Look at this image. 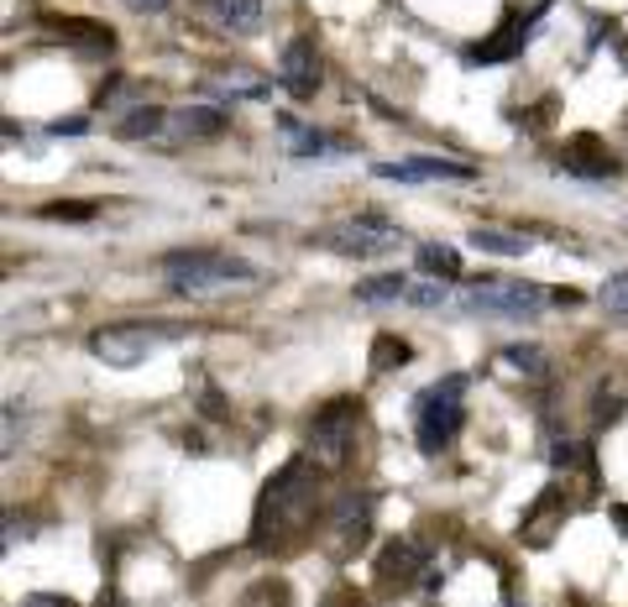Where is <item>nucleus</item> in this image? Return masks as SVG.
I'll use <instances>...</instances> for the list:
<instances>
[{
	"mask_svg": "<svg viewBox=\"0 0 628 607\" xmlns=\"http://www.w3.org/2000/svg\"><path fill=\"white\" fill-rule=\"evenodd\" d=\"M315 514V461L294 455L278 477H268L262 498H257V514H252V540L272 545L283 540L289 529H304Z\"/></svg>",
	"mask_w": 628,
	"mask_h": 607,
	"instance_id": "1",
	"label": "nucleus"
},
{
	"mask_svg": "<svg viewBox=\"0 0 628 607\" xmlns=\"http://www.w3.org/2000/svg\"><path fill=\"white\" fill-rule=\"evenodd\" d=\"M466 377L461 372H450L446 383H435V388H424L414 398V435H419V451L424 455H440L456 440V429L466 425Z\"/></svg>",
	"mask_w": 628,
	"mask_h": 607,
	"instance_id": "2",
	"label": "nucleus"
},
{
	"mask_svg": "<svg viewBox=\"0 0 628 607\" xmlns=\"http://www.w3.org/2000/svg\"><path fill=\"white\" fill-rule=\"evenodd\" d=\"M163 277L179 294H220L236 283H257V268L241 257H226V251H174V257H163Z\"/></svg>",
	"mask_w": 628,
	"mask_h": 607,
	"instance_id": "3",
	"label": "nucleus"
},
{
	"mask_svg": "<svg viewBox=\"0 0 628 607\" xmlns=\"http://www.w3.org/2000/svg\"><path fill=\"white\" fill-rule=\"evenodd\" d=\"M315 246H325L335 257H388L403 246V231L377 215H357V220H335L325 231H315Z\"/></svg>",
	"mask_w": 628,
	"mask_h": 607,
	"instance_id": "4",
	"label": "nucleus"
},
{
	"mask_svg": "<svg viewBox=\"0 0 628 607\" xmlns=\"http://www.w3.org/2000/svg\"><path fill=\"white\" fill-rule=\"evenodd\" d=\"M179 335V325H100V331L90 335V351L100 357L105 366H142L163 346V340H174Z\"/></svg>",
	"mask_w": 628,
	"mask_h": 607,
	"instance_id": "5",
	"label": "nucleus"
},
{
	"mask_svg": "<svg viewBox=\"0 0 628 607\" xmlns=\"http://www.w3.org/2000/svg\"><path fill=\"white\" fill-rule=\"evenodd\" d=\"M357 403L351 398H335V403H325L320 414H315V425H309V461H320L325 472H335V466H346V455H351V445H357Z\"/></svg>",
	"mask_w": 628,
	"mask_h": 607,
	"instance_id": "6",
	"label": "nucleus"
},
{
	"mask_svg": "<svg viewBox=\"0 0 628 607\" xmlns=\"http://www.w3.org/2000/svg\"><path fill=\"white\" fill-rule=\"evenodd\" d=\"M461 304L472 314H503V320H535L544 309V294L535 283H513V277H487V283H472Z\"/></svg>",
	"mask_w": 628,
	"mask_h": 607,
	"instance_id": "7",
	"label": "nucleus"
},
{
	"mask_svg": "<svg viewBox=\"0 0 628 607\" xmlns=\"http://www.w3.org/2000/svg\"><path fill=\"white\" fill-rule=\"evenodd\" d=\"M377 179H393V183H466L477 179L472 163H456V157H403V163H377L372 168Z\"/></svg>",
	"mask_w": 628,
	"mask_h": 607,
	"instance_id": "8",
	"label": "nucleus"
},
{
	"mask_svg": "<svg viewBox=\"0 0 628 607\" xmlns=\"http://www.w3.org/2000/svg\"><path fill=\"white\" fill-rule=\"evenodd\" d=\"M278 85L294 94V100H309V94L320 90V53H315V37H294V42L283 48Z\"/></svg>",
	"mask_w": 628,
	"mask_h": 607,
	"instance_id": "9",
	"label": "nucleus"
},
{
	"mask_svg": "<svg viewBox=\"0 0 628 607\" xmlns=\"http://www.w3.org/2000/svg\"><path fill=\"white\" fill-rule=\"evenodd\" d=\"M424 560H430L424 545H414V540H393V545L377 555V577L393 581V586H398V581H424Z\"/></svg>",
	"mask_w": 628,
	"mask_h": 607,
	"instance_id": "10",
	"label": "nucleus"
},
{
	"mask_svg": "<svg viewBox=\"0 0 628 607\" xmlns=\"http://www.w3.org/2000/svg\"><path fill=\"white\" fill-rule=\"evenodd\" d=\"M566 173H581V179H613L618 168H613V157L602 147L598 137H576L566 147Z\"/></svg>",
	"mask_w": 628,
	"mask_h": 607,
	"instance_id": "11",
	"label": "nucleus"
},
{
	"mask_svg": "<svg viewBox=\"0 0 628 607\" xmlns=\"http://www.w3.org/2000/svg\"><path fill=\"white\" fill-rule=\"evenodd\" d=\"M168 131L183 137V142H209V137H220V131H226V116H220V111H209V105H183L179 116L168 121Z\"/></svg>",
	"mask_w": 628,
	"mask_h": 607,
	"instance_id": "12",
	"label": "nucleus"
},
{
	"mask_svg": "<svg viewBox=\"0 0 628 607\" xmlns=\"http://www.w3.org/2000/svg\"><path fill=\"white\" fill-rule=\"evenodd\" d=\"M561 514H566L561 492H539L535 514L524 518V540H529V545H550V540H555V524H561Z\"/></svg>",
	"mask_w": 628,
	"mask_h": 607,
	"instance_id": "13",
	"label": "nucleus"
},
{
	"mask_svg": "<svg viewBox=\"0 0 628 607\" xmlns=\"http://www.w3.org/2000/svg\"><path fill=\"white\" fill-rule=\"evenodd\" d=\"M278 126H283V137H289V152H294V157H325V152H341V142H330L325 131L304 126L299 116H278Z\"/></svg>",
	"mask_w": 628,
	"mask_h": 607,
	"instance_id": "14",
	"label": "nucleus"
},
{
	"mask_svg": "<svg viewBox=\"0 0 628 607\" xmlns=\"http://www.w3.org/2000/svg\"><path fill=\"white\" fill-rule=\"evenodd\" d=\"M529 27H535V16H513L509 27L498 31V42H482V48H472L466 59H472V63H498V59H513V53L524 48V37H529Z\"/></svg>",
	"mask_w": 628,
	"mask_h": 607,
	"instance_id": "15",
	"label": "nucleus"
},
{
	"mask_svg": "<svg viewBox=\"0 0 628 607\" xmlns=\"http://www.w3.org/2000/svg\"><path fill=\"white\" fill-rule=\"evenodd\" d=\"M372 529V498L367 492H351L335 503V540H361Z\"/></svg>",
	"mask_w": 628,
	"mask_h": 607,
	"instance_id": "16",
	"label": "nucleus"
},
{
	"mask_svg": "<svg viewBox=\"0 0 628 607\" xmlns=\"http://www.w3.org/2000/svg\"><path fill=\"white\" fill-rule=\"evenodd\" d=\"M409 277L403 273H377V277H367V283H357V299L361 304H409Z\"/></svg>",
	"mask_w": 628,
	"mask_h": 607,
	"instance_id": "17",
	"label": "nucleus"
},
{
	"mask_svg": "<svg viewBox=\"0 0 628 607\" xmlns=\"http://www.w3.org/2000/svg\"><path fill=\"white\" fill-rule=\"evenodd\" d=\"M419 273H430L435 283H450V277H461V251H456V246H440V242L419 246Z\"/></svg>",
	"mask_w": 628,
	"mask_h": 607,
	"instance_id": "18",
	"label": "nucleus"
},
{
	"mask_svg": "<svg viewBox=\"0 0 628 607\" xmlns=\"http://www.w3.org/2000/svg\"><path fill=\"white\" fill-rule=\"evenodd\" d=\"M472 246L498 251V257H524V251H535L529 236H518V231H498V225H477V231H472Z\"/></svg>",
	"mask_w": 628,
	"mask_h": 607,
	"instance_id": "19",
	"label": "nucleus"
},
{
	"mask_svg": "<svg viewBox=\"0 0 628 607\" xmlns=\"http://www.w3.org/2000/svg\"><path fill=\"white\" fill-rule=\"evenodd\" d=\"M157 131H168V116H163L157 105H137V111H126V121L116 126L120 142H142V137H157Z\"/></svg>",
	"mask_w": 628,
	"mask_h": 607,
	"instance_id": "20",
	"label": "nucleus"
},
{
	"mask_svg": "<svg viewBox=\"0 0 628 607\" xmlns=\"http://www.w3.org/2000/svg\"><path fill=\"white\" fill-rule=\"evenodd\" d=\"M414 357L409 351V340H398V335H377L372 340V372H393V366H403Z\"/></svg>",
	"mask_w": 628,
	"mask_h": 607,
	"instance_id": "21",
	"label": "nucleus"
},
{
	"mask_svg": "<svg viewBox=\"0 0 628 607\" xmlns=\"http://www.w3.org/2000/svg\"><path fill=\"white\" fill-rule=\"evenodd\" d=\"M215 90H220V94H241V100H262L272 85H268V79H257V74H246V68H236V74H220V79H215Z\"/></svg>",
	"mask_w": 628,
	"mask_h": 607,
	"instance_id": "22",
	"label": "nucleus"
},
{
	"mask_svg": "<svg viewBox=\"0 0 628 607\" xmlns=\"http://www.w3.org/2000/svg\"><path fill=\"white\" fill-rule=\"evenodd\" d=\"M220 16L231 22V31H257L262 27V0H220Z\"/></svg>",
	"mask_w": 628,
	"mask_h": 607,
	"instance_id": "23",
	"label": "nucleus"
},
{
	"mask_svg": "<svg viewBox=\"0 0 628 607\" xmlns=\"http://www.w3.org/2000/svg\"><path fill=\"white\" fill-rule=\"evenodd\" d=\"M598 304L607 309V314H628V273H613L607 283H602Z\"/></svg>",
	"mask_w": 628,
	"mask_h": 607,
	"instance_id": "24",
	"label": "nucleus"
},
{
	"mask_svg": "<svg viewBox=\"0 0 628 607\" xmlns=\"http://www.w3.org/2000/svg\"><path fill=\"white\" fill-rule=\"evenodd\" d=\"M409 304H419V309H440V304H450V288L435 283V277H430V283H414V288H409Z\"/></svg>",
	"mask_w": 628,
	"mask_h": 607,
	"instance_id": "25",
	"label": "nucleus"
},
{
	"mask_svg": "<svg viewBox=\"0 0 628 607\" xmlns=\"http://www.w3.org/2000/svg\"><path fill=\"white\" fill-rule=\"evenodd\" d=\"M503 362L524 366L529 377H539V372H544V351H539V346H509V351H503Z\"/></svg>",
	"mask_w": 628,
	"mask_h": 607,
	"instance_id": "26",
	"label": "nucleus"
},
{
	"mask_svg": "<svg viewBox=\"0 0 628 607\" xmlns=\"http://www.w3.org/2000/svg\"><path fill=\"white\" fill-rule=\"evenodd\" d=\"M42 220H94V205L68 199V205H42Z\"/></svg>",
	"mask_w": 628,
	"mask_h": 607,
	"instance_id": "27",
	"label": "nucleus"
},
{
	"mask_svg": "<svg viewBox=\"0 0 628 607\" xmlns=\"http://www.w3.org/2000/svg\"><path fill=\"white\" fill-rule=\"evenodd\" d=\"M320 607H367V597H361L357 586H330L325 597H320Z\"/></svg>",
	"mask_w": 628,
	"mask_h": 607,
	"instance_id": "28",
	"label": "nucleus"
},
{
	"mask_svg": "<svg viewBox=\"0 0 628 607\" xmlns=\"http://www.w3.org/2000/svg\"><path fill=\"white\" fill-rule=\"evenodd\" d=\"M48 131H53V137H85V131H90V121H85V116H68V121H53Z\"/></svg>",
	"mask_w": 628,
	"mask_h": 607,
	"instance_id": "29",
	"label": "nucleus"
},
{
	"mask_svg": "<svg viewBox=\"0 0 628 607\" xmlns=\"http://www.w3.org/2000/svg\"><path fill=\"white\" fill-rule=\"evenodd\" d=\"M16 403H5V455H16Z\"/></svg>",
	"mask_w": 628,
	"mask_h": 607,
	"instance_id": "30",
	"label": "nucleus"
},
{
	"mask_svg": "<svg viewBox=\"0 0 628 607\" xmlns=\"http://www.w3.org/2000/svg\"><path fill=\"white\" fill-rule=\"evenodd\" d=\"M16 607H74L68 597H48V592H31V597H22Z\"/></svg>",
	"mask_w": 628,
	"mask_h": 607,
	"instance_id": "31",
	"label": "nucleus"
},
{
	"mask_svg": "<svg viewBox=\"0 0 628 607\" xmlns=\"http://www.w3.org/2000/svg\"><path fill=\"white\" fill-rule=\"evenodd\" d=\"M613 524H618V534L628 540V503H613Z\"/></svg>",
	"mask_w": 628,
	"mask_h": 607,
	"instance_id": "32",
	"label": "nucleus"
},
{
	"mask_svg": "<svg viewBox=\"0 0 628 607\" xmlns=\"http://www.w3.org/2000/svg\"><path fill=\"white\" fill-rule=\"evenodd\" d=\"M94 607H126V603H120L116 592H111V586H105V592H100V603H94Z\"/></svg>",
	"mask_w": 628,
	"mask_h": 607,
	"instance_id": "33",
	"label": "nucleus"
},
{
	"mask_svg": "<svg viewBox=\"0 0 628 607\" xmlns=\"http://www.w3.org/2000/svg\"><path fill=\"white\" fill-rule=\"evenodd\" d=\"M131 5H137V11H163L168 0H131Z\"/></svg>",
	"mask_w": 628,
	"mask_h": 607,
	"instance_id": "34",
	"label": "nucleus"
}]
</instances>
